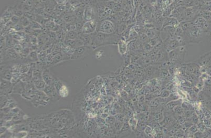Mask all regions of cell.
<instances>
[{"instance_id": "cell-1", "label": "cell", "mask_w": 211, "mask_h": 138, "mask_svg": "<svg viewBox=\"0 0 211 138\" xmlns=\"http://www.w3.org/2000/svg\"><path fill=\"white\" fill-rule=\"evenodd\" d=\"M92 37L91 47L92 50L109 45H117L121 36L118 34H106L96 32L91 34Z\"/></svg>"}, {"instance_id": "cell-2", "label": "cell", "mask_w": 211, "mask_h": 138, "mask_svg": "<svg viewBox=\"0 0 211 138\" xmlns=\"http://www.w3.org/2000/svg\"><path fill=\"white\" fill-rule=\"evenodd\" d=\"M203 34L192 22L189 28L183 32V36L185 43L190 44H198L202 40Z\"/></svg>"}, {"instance_id": "cell-3", "label": "cell", "mask_w": 211, "mask_h": 138, "mask_svg": "<svg viewBox=\"0 0 211 138\" xmlns=\"http://www.w3.org/2000/svg\"><path fill=\"white\" fill-rule=\"evenodd\" d=\"M185 53L186 50L185 45L180 46L178 48L168 53L169 61L171 63L182 64L184 60Z\"/></svg>"}, {"instance_id": "cell-4", "label": "cell", "mask_w": 211, "mask_h": 138, "mask_svg": "<svg viewBox=\"0 0 211 138\" xmlns=\"http://www.w3.org/2000/svg\"><path fill=\"white\" fill-rule=\"evenodd\" d=\"M118 25L113 21L105 19L98 23L97 32L106 34H117Z\"/></svg>"}, {"instance_id": "cell-5", "label": "cell", "mask_w": 211, "mask_h": 138, "mask_svg": "<svg viewBox=\"0 0 211 138\" xmlns=\"http://www.w3.org/2000/svg\"><path fill=\"white\" fill-rule=\"evenodd\" d=\"M192 22L195 26L202 31L203 33L209 34L210 33L211 24L203 17L198 16L193 21H192Z\"/></svg>"}, {"instance_id": "cell-6", "label": "cell", "mask_w": 211, "mask_h": 138, "mask_svg": "<svg viewBox=\"0 0 211 138\" xmlns=\"http://www.w3.org/2000/svg\"><path fill=\"white\" fill-rule=\"evenodd\" d=\"M92 50V49L91 46L87 45H83L76 47L70 57V59H79L84 58L89 54Z\"/></svg>"}, {"instance_id": "cell-7", "label": "cell", "mask_w": 211, "mask_h": 138, "mask_svg": "<svg viewBox=\"0 0 211 138\" xmlns=\"http://www.w3.org/2000/svg\"><path fill=\"white\" fill-rule=\"evenodd\" d=\"M97 21L94 19L87 21L82 26L81 32L85 34H92L97 31Z\"/></svg>"}, {"instance_id": "cell-8", "label": "cell", "mask_w": 211, "mask_h": 138, "mask_svg": "<svg viewBox=\"0 0 211 138\" xmlns=\"http://www.w3.org/2000/svg\"><path fill=\"white\" fill-rule=\"evenodd\" d=\"M181 46L180 42L177 39L168 37L163 42V47L167 53L178 48Z\"/></svg>"}, {"instance_id": "cell-9", "label": "cell", "mask_w": 211, "mask_h": 138, "mask_svg": "<svg viewBox=\"0 0 211 138\" xmlns=\"http://www.w3.org/2000/svg\"><path fill=\"white\" fill-rule=\"evenodd\" d=\"M195 61L200 66H204L206 68L211 66V51L203 54Z\"/></svg>"}, {"instance_id": "cell-10", "label": "cell", "mask_w": 211, "mask_h": 138, "mask_svg": "<svg viewBox=\"0 0 211 138\" xmlns=\"http://www.w3.org/2000/svg\"><path fill=\"white\" fill-rule=\"evenodd\" d=\"M13 85L11 81L1 78V92L2 95H5L11 92L13 90Z\"/></svg>"}, {"instance_id": "cell-11", "label": "cell", "mask_w": 211, "mask_h": 138, "mask_svg": "<svg viewBox=\"0 0 211 138\" xmlns=\"http://www.w3.org/2000/svg\"><path fill=\"white\" fill-rule=\"evenodd\" d=\"M118 52L121 56H125L127 53L128 50V42L125 39H120L118 43Z\"/></svg>"}, {"instance_id": "cell-12", "label": "cell", "mask_w": 211, "mask_h": 138, "mask_svg": "<svg viewBox=\"0 0 211 138\" xmlns=\"http://www.w3.org/2000/svg\"><path fill=\"white\" fill-rule=\"evenodd\" d=\"M42 77L46 85H54L55 77H54V76H53L51 74V73L48 69H45L43 71Z\"/></svg>"}, {"instance_id": "cell-13", "label": "cell", "mask_w": 211, "mask_h": 138, "mask_svg": "<svg viewBox=\"0 0 211 138\" xmlns=\"http://www.w3.org/2000/svg\"><path fill=\"white\" fill-rule=\"evenodd\" d=\"M45 94L50 98H54L57 95V92L54 85H47L43 90Z\"/></svg>"}, {"instance_id": "cell-14", "label": "cell", "mask_w": 211, "mask_h": 138, "mask_svg": "<svg viewBox=\"0 0 211 138\" xmlns=\"http://www.w3.org/2000/svg\"><path fill=\"white\" fill-rule=\"evenodd\" d=\"M180 25V22L177 19L174 17H168L166 18L162 25V28L168 26H172L175 28H177Z\"/></svg>"}, {"instance_id": "cell-15", "label": "cell", "mask_w": 211, "mask_h": 138, "mask_svg": "<svg viewBox=\"0 0 211 138\" xmlns=\"http://www.w3.org/2000/svg\"><path fill=\"white\" fill-rule=\"evenodd\" d=\"M33 79V67L31 66L30 70L25 74H21L20 80L23 83H30L32 81Z\"/></svg>"}, {"instance_id": "cell-16", "label": "cell", "mask_w": 211, "mask_h": 138, "mask_svg": "<svg viewBox=\"0 0 211 138\" xmlns=\"http://www.w3.org/2000/svg\"><path fill=\"white\" fill-rule=\"evenodd\" d=\"M12 74H13L12 70L9 68L2 69L1 72V78L6 79V80H9V81H11V80Z\"/></svg>"}, {"instance_id": "cell-17", "label": "cell", "mask_w": 211, "mask_h": 138, "mask_svg": "<svg viewBox=\"0 0 211 138\" xmlns=\"http://www.w3.org/2000/svg\"><path fill=\"white\" fill-rule=\"evenodd\" d=\"M94 15V9L90 6H88L86 7L85 12H84V18L87 21H89L90 19H94L93 17Z\"/></svg>"}, {"instance_id": "cell-18", "label": "cell", "mask_w": 211, "mask_h": 138, "mask_svg": "<svg viewBox=\"0 0 211 138\" xmlns=\"http://www.w3.org/2000/svg\"><path fill=\"white\" fill-rule=\"evenodd\" d=\"M27 61H28V63H36L39 61L38 54L36 52V50H32L31 51L29 55L26 57Z\"/></svg>"}, {"instance_id": "cell-19", "label": "cell", "mask_w": 211, "mask_h": 138, "mask_svg": "<svg viewBox=\"0 0 211 138\" xmlns=\"http://www.w3.org/2000/svg\"><path fill=\"white\" fill-rule=\"evenodd\" d=\"M31 65L32 64H31V63H19V64H17V67H18L19 72L21 74H25V73L28 72L30 70V68H31V66H32Z\"/></svg>"}, {"instance_id": "cell-20", "label": "cell", "mask_w": 211, "mask_h": 138, "mask_svg": "<svg viewBox=\"0 0 211 138\" xmlns=\"http://www.w3.org/2000/svg\"><path fill=\"white\" fill-rule=\"evenodd\" d=\"M153 47L155 48V47H158L159 46H161L162 45V40L161 39L160 36L158 35L155 37L153 38V39H150L149 41L148 42Z\"/></svg>"}, {"instance_id": "cell-21", "label": "cell", "mask_w": 211, "mask_h": 138, "mask_svg": "<svg viewBox=\"0 0 211 138\" xmlns=\"http://www.w3.org/2000/svg\"><path fill=\"white\" fill-rule=\"evenodd\" d=\"M183 102V99L179 98L178 99L175 100L170 101L169 102H167L166 104V108L168 110H173V109L175 107V106L178 105H181L182 103Z\"/></svg>"}, {"instance_id": "cell-22", "label": "cell", "mask_w": 211, "mask_h": 138, "mask_svg": "<svg viewBox=\"0 0 211 138\" xmlns=\"http://www.w3.org/2000/svg\"><path fill=\"white\" fill-rule=\"evenodd\" d=\"M32 81L34 83L36 88L38 90H43L44 89L46 85V83L43 78L33 80Z\"/></svg>"}, {"instance_id": "cell-23", "label": "cell", "mask_w": 211, "mask_h": 138, "mask_svg": "<svg viewBox=\"0 0 211 138\" xmlns=\"http://www.w3.org/2000/svg\"><path fill=\"white\" fill-rule=\"evenodd\" d=\"M138 38H139V34L137 32L136 30L134 29L133 26H132L131 28L130 31V33H129L127 42H129V41L136 40Z\"/></svg>"}, {"instance_id": "cell-24", "label": "cell", "mask_w": 211, "mask_h": 138, "mask_svg": "<svg viewBox=\"0 0 211 138\" xmlns=\"http://www.w3.org/2000/svg\"><path fill=\"white\" fill-rule=\"evenodd\" d=\"M57 93L60 97L62 98H66L67 97H68L69 95V90L66 86L63 85L61 87V88L59 89Z\"/></svg>"}, {"instance_id": "cell-25", "label": "cell", "mask_w": 211, "mask_h": 138, "mask_svg": "<svg viewBox=\"0 0 211 138\" xmlns=\"http://www.w3.org/2000/svg\"><path fill=\"white\" fill-rule=\"evenodd\" d=\"M6 54L9 58L13 59H17L20 56V55L15 50L14 48H8L6 50Z\"/></svg>"}, {"instance_id": "cell-26", "label": "cell", "mask_w": 211, "mask_h": 138, "mask_svg": "<svg viewBox=\"0 0 211 138\" xmlns=\"http://www.w3.org/2000/svg\"><path fill=\"white\" fill-rule=\"evenodd\" d=\"M128 122L132 131H134L135 130H136L137 126L138 124V119L137 118L134 117H131L128 120Z\"/></svg>"}, {"instance_id": "cell-27", "label": "cell", "mask_w": 211, "mask_h": 138, "mask_svg": "<svg viewBox=\"0 0 211 138\" xmlns=\"http://www.w3.org/2000/svg\"><path fill=\"white\" fill-rule=\"evenodd\" d=\"M144 33L146 34V35H147L148 37L149 38V39H153V38L155 37L156 36L159 35L157 34V32L154 29H153L152 28H145Z\"/></svg>"}, {"instance_id": "cell-28", "label": "cell", "mask_w": 211, "mask_h": 138, "mask_svg": "<svg viewBox=\"0 0 211 138\" xmlns=\"http://www.w3.org/2000/svg\"><path fill=\"white\" fill-rule=\"evenodd\" d=\"M172 110L173 112L178 116H183L184 112V110L182 107L181 106V105H178L175 106Z\"/></svg>"}, {"instance_id": "cell-29", "label": "cell", "mask_w": 211, "mask_h": 138, "mask_svg": "<svg viewBox=\"0 0 211 138\" xmlns=\"http://www.w3.org/2000/svg\"><path fill=\"white\" fill-rule=\"evenodd\" d=\"M48 54L46 50H42L38 54V57L39 61L46 62V59Z\"/></svg>"}, {"instance_id": "cell-30", "label": "cell", "mask_w": 211, "mask_h": 138, "mask_svg": "<svg viewBox=\"0 0 211 138\" xmlns=\"http://www.w3.org/2000/svg\"><path fill=\"white\" fill-rule=\"evenodd\" d=\"M138 39L143 45L145 44V43H147L150 40L149 38L148 37L147 35H146V34L145 33H142L139 34V38Z\"/></svg>"}, {"instance_id": "cell-31", "label": "cell", "mask_w": 211, "mask_h": 138, "mask_svg": "<svg viewBox=\"0 0 211 138\" xmlns=\"http://www.w3.org/2000/svg\"><path fill=\"white\" fill-rule=\"evenodd\" d=\"M181 106L182 107L184 111H185L194 110V107L191 104H190L189 102H187V101H183L181 104Z\"/></svg>"}, {"instance_id": "cell-32", "label": "cell", "mask_w": 211, "mask_h": 138, "mask_svg": "<svg viewBox=\"0 0 211 138\" xmlns=\"http://www.w3.org/2000/svg\"><path fill=\"white\" fill-rule=\"evenodd\" d=\"M128 28V26L125 23H121L119 25H118V29H117V34L121 35Z\"/></svg>"}, {"instance_id": "cell-33", "label": "cell", "mask_w": 211, "mask_h": 138, "mask_svg": "<svg viewBox=\"0 0 211 138\" xmlns=\"http://www.w3.org/2000/svg\"><path fill=\"white\" fill-rule=\"evenodd\" d=\"M105 121L106 124H109L111 126H113L114 123L116 121V119L114 116L111 115V116H108V117L105 119Z\"/></svg>"}, {"instance_id": "cell-34", "label": "cell", "mask_w": 211, "mask_h": 138, "mask_svg": "<svg viewBox=\"0 0 211 138\" xmlns=\"http://www.w3.org/2000/svg\"><path fill=\"white\" fill-rule=\"evenodd\" d=\"M123 123H124L123 121H120L116 120V121L114 123V128L116 130V132L118 133L120 131V130H121L122 127H123Z\"/></svg>"}, {"instance_id": "cell-35", "label": "cell", "mask_w": 211, "mask_h": 138, "mask_svg": "<svg viewBox=\"0 0 211 138\" xmlns=\"http://www.w3.org/2000/svg\"><path fill=\"white\" fill-rule=\"evenodd\" d=\"M20 24L22 25L24 28L29 26L31 24V22L29 19H28L26 17H22L21 18L20 21Z\"/></svg>"}, {"instance_id": "cell-36", "label": "cell", "mask_w": 211, "mask_h": 138, "mask_svg": "<svg viewBox=\"0 0 211 138\" xmlns=\"http://www.w3.org/2000/svg\"><path fill=\"white\" fill-rule=\"evenodd\" d=\"M78 34L77 33L75 32V31L71 30L67 34L66 39H77Z\"/></svg>"}, {"instance_id": "cell-37", "label": "cell", "mask_w": 211, "mask_h": 138, "mask_svg": "<svg viewBox=\"0 0 211 138\" xmlns=\"http://www.w3.org/2000/svg\"><path fill=\"white\" fill-rule=\"evenodd\" d=\"M31 52V50H30L29 48L28 47H25L23 49L22 52L20 53V56H21V57L23 58H26L28 57V55H29V54Z\"/></svg>"}, {"instance_id": "cell-38", "label": "cell", "mask_w": 211, "mask_h": 138, "mask_svg": "<svg viewBox=\"0 0 211 138\" xmlns=\"http://www.w3.org/2000/svg\"><path fill=\"white\" fill-rule=\"evenodd\" d=\"M191 121L193 124H197L200 122V119L195 112H193L191 118Z\"/></svg>"}, {"instance_id": "cell-39", "label": "cell", "mask_w": 211, "mask_h": 138, "mask_svg": "<svg viewBox=\"0 0 211 138\" xmlns=\"http://www.w3.org/2000/svg\"><path fill=\"white\" fill-rule=\"evenodd\" d=\"M144 133L148 137H151L153 135V129L150 126H147L144 129Z\"/></svg>"}, {"instance_id": "cell-40", "label": "cell", "mask_w": 211, "mask_h": 138, "mask_svg": "<svg viewBox=\"0 0 211 138\" xmlns=\"http://www.w3.org/2000/svg\"><path fill=\"white\" fill-rule=\"evenodd\" d=\"M171 94V92L168 89H164L160 92L159 97L163 98H167L169 97L170 95Z\"/></svg>"}, {"instance_id": "cell-41", "label": "cell", "mask_w": 211, "mask_h": 138, "mask_svg": "<svg viewBox=\"0 0 211 138\" xmlns=\"http://www.w3.org/2000/svg\"><path fill=\"white\" fill-rule=\"evenodd\" d=\"M179 98H180V97L178 94H177L176 93H171V94L170 95L169 97L167 98V102H169L170 101H172V100L178 99Z\"/></svg>"}, {"instance_id": "cell-42", "label": "cell", "mask_w": 211, "mask_h": 138, "mask_svg": "<svg viewBox=\"0 0 211 138\" xmlns=\"http://www.w3.org/2000/svg\"><path fill=\"white\" fill-rule=\"evenodd\" d=\"M30 41L31 44L33 46H37V45H38V39L37 38L36 36L32 35L30 36Z\"/></svg>"}, {"instance_id": "cell-43", "label": "cell", "mask_w": 211, "mask_h": 138, "mask_svg": "<svg viewBox=\"0 0 211 138\" xmlns=\"http://www.w3.org/2000/svg\"><path fill=\"white\" fill-rule=\"evenodd\" d=\"M153 48L154 47H153L149 43H145V44L143 45V49L145 50V52H149L151 51L153 49Z\"/></svg>"}, {"instance_id": "cell-44", "label": "cell", "mask_w": 211, "mask_h": 138, "mask_svg": "<svg viewBox=\"0 0 211 138\" xmlns=\"http://www.w3.org/2000/svg\"><path fill=\"white\" fill-rule=\"evenodd\" d=\"M30 26L32 30H41V25L36 22H33L31 25L30 24Z\"/></svg>"}, {"instance_id": "cell-45", "label": "cell", "mask_w": 211, "mask_h": 138, "mask_svg": "<svg viewBox=\"0 0 211 138\" xmlns=\"http://www.w3.org/2000/svg\"><path fill=\"white\" fill-rule=\"evenodd\" d=\"M20 19H21V18L20 17H17V15H14L12 17L11 19V22L13 23V24H17V23H19V22H20Z\"/></svg>"}, {"instance_id": "cell-46", "label": "cell", "mask_w": 211, "mask_h": 138, "mask_svg": "<svg viewBox=\"0 0 211 138\" xmlns=\"http://www.w3.org/2000/svg\"><path fill=\"white\" fill-rule=\"evenodd\" d=\"M15 50L19 54H20L21 52H22L23 50V47L21 45L19 44H17L14 45V47H13Z\"/></svg>"}, {"instance_id": "cell-47", "label": "cell", "mask_w": 211, "mask_h": 138, "mask_svg": "<svg viewBox=\"0 0 211 138\" xmlns=\"http://www.w3.org/2000/svg\"><path fill=\"white\" fill-rule=\"evenodd\" d=\"M169 74V72H168V71L167 70V69H162L160 70V76L162 77H168Z\"/></svg>"}, {"instance_id": "cell-48", "label": "cell", "mask_w": 211, "mask_h": 138, "mask_svg": "<svg viewBox=\"0 0 211 138\" xmlns=\"http://www.w3.org/2000/svg\"><path fill=\"white\" fill-rule=\"evenodd\" d=\"M114 117L117 121L124 122V119L125 118V117H124L123 115L121 113H118L114 116Z\"/></svg>"}, {"instance_id": "cell-49", "label": "cell", "mask_w": 211, "mask_h": 138, "mask_svg": "<svg viewBox=\"0 0 211 138\" xmlns=\"http://www.w3.org/2000/svg\"><path fill=\"white\" fill-rule=\"evenodd\" d=\"M27 135H28V132L25 131H20L19 132L17 133L16 137H17V138H25V137H26Z\"/></svg>"}, {"instance_id": "cell-50", "label": "cell", "mask_w": 211, "mask_h": 138, "mask_svg": "<svg viewBox=\"0 0 211 138\" xmlns=\"http://www.w3.org/2000/svg\"><path fill=\"white\" fill-rule=\"evenodd\" d=\"M105 55V52L103 50L98 51L96 53V57L97 59H100L103 57V56Z\"/></svg>"}, {"instance_id": "cell-51", "label": "cell", "mask_w": 211, "mask_h": 138, "mask_svg": "<svg viewBox=\"0 0 211 138\" xmlns=\"http://www.w3.org/2000/svg\"><path fill=\"white\" fill-rule=\"evenodd\" d=\"M23 28L24 27L19 23H17V24H15V25L14 26V30H16V31L20 32L21 30H22L23 29Z\"/></svg>"}, {"instance_id": "cell-52", "label": "cell", "mask_w": 211, "mask_h": 138, "mask_svg": "<svg viewBox=\"0 0 211 138\" xmlns=\"http://www.w3.org/2000/svg\"><path fill=\"white\" fill-rule=\"evenodd\" d=\"M121 97H122L123 99L125 100H128L129 96H128L127 91H122L121 92Z\"/></svg>"}, {"instance_id": "cell-53", "label": "cell", "mask_w": 211, "mask_h": 138, "mask_svg": "<svg viewBox=\"0 0 211 138\" xmlns=\"http://www.w3.org/2000/svg\"><path fill=\"white\" fill-rule=\"evenodd\" d=\"M203 122V124H204L206 127H210L211 126V121L210 120V119L208 120V118H204L203 119V122Z\"/></svg>"}, {"instance_id": "cell-54", "label": "cell", "mask_w": 211, "mask_h": 138, "mask_svg": "<svg viewBox=\"0 0 211 138\" xmlns=\"http://www.w3.org/2000/svg\"><path fill=\"white\" fill-rule=\"evenodd\" d=\"M203 137V132L198 130L194 135V138H202Z\"/></svg>"}, {"instance_id": "cell-55", "label": "cell", "mask_w": 211, "mask_h": 138, "mask_svg": "<svg viewBox=\"0 0 211 138\" xmlns=\"http://www.w3.org/2000/svg\"><path fill=\"white\" fill-rule=\"evenodd\" d=\"M6 130V127H4V126L1 127V135H2L5 132Z\"/></svg>"}, {"instance_id": "cell-56", "label": "cell", "mask_w": 211, "mask_h": 138, "mask_svg": "<svg viewBox=\"0 0 211 138\" xmlns=\"http://www.w3.org/2000/svg\"><path fill=\"white\" fill-rule=\"evenodd\" d=\"M108 114L107 113H102V115H101V117L103 118V119H106L107 117H108Z\"/></svg>"}, {"instance_id": "cell-57", "label": "cell", "mask_w": 211, "mask_h": 138, "mask_svg": "<svg viewBox=\"0 0 211 138\" xmlns=\"http://www.w3.org/2000/svg\"><path fill=\"white\" fill-rule=\"evenodd\" d=\"M145 99V96H144V95H142V96H140V97H139V100L140 101H144Z\"/></svg>"}, {"instance_id": "cell-58", "label": "cell", "mask_w": 211, "mask_h": 138, "mask_svg": "<svg viewBox=\"0 0 211 138\" xmlns=\"http://www.w3.org/2000/svg\"><path fill=\"white\" fill-rule=\"evenodd\" d=\"M209 35H210V44L211 46V34H209Z\"/></svg>"}, {"instance_id": "cell-59", "label": "cell", "mask_w": 211, "mask_h": 138, "mask_svg": "<svg viewBox=\"0 0 211 138\" xmlns=\"http://www.w3.org/2000/svg\"><path fill=\"white\" fill-rule=\"evenodd\" d=\"M10 41V43H12L11 41ZM8 45H9V42H6V44H8Z\"/></svg>"}, {"instance_id": "cell-60", "label": "cell", "mask_w": 211, "mask_h": 138, "mask_svg": "<svg viewBox=\"0 0 211 138\" xmlns=\"http://www.w3.org/2000/svg\"><path fill=\"white\" fill-rule=\"evenodd\" d=\"M209 34H211V29H210V33H209Z\"/></svg>"}, {"instance_id": "cell-61", "label": "cell", "mask_w": 211, "mask_h": 138, "mask_svg": "<svg viewBox=\"0 0 211 138\" xmlns=\"http://www.w3.org/2000/svg\"><path fill=\"white\" fill-rule=\"evenodd\" d=\"M210 119V121H211V117H210V119Z\"/></svg>"}]
</instances>
